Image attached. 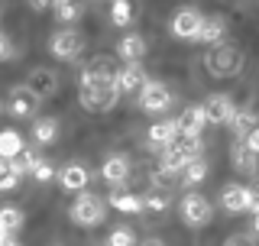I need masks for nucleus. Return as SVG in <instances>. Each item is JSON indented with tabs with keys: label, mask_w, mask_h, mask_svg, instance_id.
Here are the masks:
<instances>
[{
	"label": "nucleus",
	"mask_w": 259,
	"mask_h": 246,
	"mask_svg": "<svg viewBox=\"0 0 259 246\" xmlns=\"http://www.w3.org/2000/svg\"><path fill=\"white\" fill-rule=\"evenodd\" d=\"M133 243H136V236H133L130 227H117V230H110V236H107V246H133Z\"/></svg>",
	"instance_id": "cd10ccee"
},
{
	"label": "nucleus",
	"mask_w": 259,
	"mask_h": 246,
	"mask_svg": "<svg viewBox=\"0 0 259 246\" xmlns=\"http://www.w3.org/2000/svg\"><path fill=\"white\" fill-rule=\"evenodd\" d=\"M175 149L182 152V155H188V159H201V152H204V143H201V136L178 133V139H175Z\"/></svg>",
	"instance_id": "a878e982"
},
{
	"label": "nucleus",
	"mask_w": 259,
	"mask_h": 246,
	"mask_svg": "<svg viewBox=\"0 0 259 246\" xmlns=\"http://www.w3.org/2000/svg\"><path fill=\"white\" fill-rule=\"evenodd\" d=\"M224 32H227V23L221 20V16H210V20H204V26H201V43L207 46H221L224 43Z\"/></svg>",
	"instance_id": "412c9836"
},
{
	"label": "nucleus",
	"mask_w": 259,
	"mask_h": 246,
	"mask_svg": "<svg viewBox=\"0 0 259 246\" xmlns=\"http://www.w3.org/2000/svg\"><path fill=\"white\" fill-rule=\"evenodd\" d=\"M253 233L259 236V214H253Z\"/></svg>",
	"instance_id": "58836bf2"
},
{
	"label": "nucleus",
	"mask_w": 259,
	"mask_h": 246,
	"mask_svg": "<svg viewBox=\"0 0 259 246\" xmlns=\"http://www.w3.org/2000/svg\"><path fill=\"white\" fill-rule=\"evenodd\" d=\"M101 175H104V182H107V185L120 188L130 178V162L123 159V155H110V159L101 166Z\"/></svg>",
	"instance_id": "f8f14e48"
},
{
	"label": "nucleus",
	"mask_w": 259,
	"mask_h": 246,
	"mask_svg": "<svg viewBox=\"0 0 259 246\" xmlns=\"http://www.w3.org/2000/svg\"><path fill=\"white\" fill-rule=\"evenodd\" d=\"M0 246H20V240H13V236H4V240H0Z\"/></svg>",
	"instance_id": "e433bc0d"
},
{
	"label": "nucleus",
	"mask_w": 259,
	"mask_h": 246,
	"mask_svg": "<svg viewBox=\"0 0 259 246\" xmlns=\"http://www.w3.org/2000/svg\"><path fill=\"white\" fill-rule=\"evenodd\" d=\"M204 68L214 78H233V75H240V68H243V52L237 46L221 43L204 55Z\"/></svg>",
	"instance_id": "f03ea898"
},
{
	"label": "nucleus",
	"mask_w": 259,
	"mask_h": 246,
	"mask_svg": "<svg viewBox=\"0 0 259 246\" xmlns=\"http://www.w3.org/2000/svg\"><path fill=\"white\" fill-rule=\"evenodd\" d=\"M140 107L146 113H162L172 107V91H168L162 81H146L140 91Z\"/></svg>",
	"instance_id": "39448f33"
},
{
	"label": "nucleus",
	"mask_w": 259,
	"mask_h": 246,
	"mask_svg": "<svg viewBox=\"0 0 259 246\" xmlns=\"http://www.w3.org/2000/svg\"><path fill=\"white\" fill-rule=\"evenodd\" d=\"M23 227V211L20 208H0V230L7 236H13V230Z\"/></svg>",
	"instance_id": "bb28decb"
},
{
	"label": "nucleus",
	"mask_w": 259,
	"mask_h": 246,
	"mask_svg": "<svg viewBox=\"0 0 259 246\" xmlns=\"http://www.w3.org/2000/svg\"><path fill=\"white\" fill-rule=\"evenodd\" d=\"M107 204L117 208V211H123V214H140L143 211V201L136 198V194H126V191H113L107 198Z\"/></svg>",
	"instance_id": "5701e85b"
},
{
	"label": "nucleus",
	"mask_w": 259,
	"mask_h": 246,
	"mask_svg": "<svg viewBox=\"0 0 259 246\" xmlns=\"http://www.w3.org/2000/svg\"><path fill=\"white\" fill-rule=\"evenodd\" d=\"M143 246H165V243H162V240H156V236H149V240H146Z\"/></svg>",
	"instance_id": "4c0bfd02"
},
{
	"label": "nucleus",
	"mask_w": 259,
	"mask_h": 246,
	"mask_svg": "<svg viewBox=\"0 0 259 246\" xmlns=\"http://www.w3.org/2000/svg\"><path fill=\"white\" fill-rule=\"evenodd\" d=\"M230 162H233V169H240V172H249V175H253V172L259 169V155H253V152H249L243 139H233Z\"/></svg>",
	"instance_id": "4468645a"
},
{
	"label": "nucleus",
	"mask_w": 259,
	"mask_h": 246,
	"mask_svg": "<svg viewBox=\"0 0 259 246\" xmlns=\"http://www.w3.org/2000/svg\"><path fill=\"white\" fill-rule=\"evenodd\" d=\"M55 16H59L62 23H71L81 16V7L78 4H55Z\"/></svg>",
	"instance_id": "473e14b6"
},
{
	"label": "nucleus",
	"mask_w": 259,
	"mask_h": 246,
	"mask_svg": "<svg viewBox=\"0 0 259 246\" xmlns=\"http://www.w3.org/2000/svg\"><path fill=\"white\" fill-rule=\"evenodd\" d=\"M204 178H207V162H204V159H191L188 166L182 169V185H188V188L201 185Z\"/></svg>",
	"instance_id": "b1692460"
},
{
	"label": "nucleus",
	"mask_w": 259,
	"mask_h": 246,
	"mask_svg": "<svg viewBox=\"0 0 259 246\" xmlns=\"http://www.w3.org/2000/svg\"><path fill=\"white\" fill-rule=\"evenodd\" d=\"M249 211H253V214H259V185L249 188Z\"/></svg>",
	"instance_id": "c9c22d12"
},
{
	"label": "nucleus",
	"mask_w": 259,
	"mask_h": 246,
	"mask_svg": "<svg viewBox=\"0 0 259 246\" xmlns=\"http://www.w3.org/2000/svg\"><path fill=\"white\" fill-rule=\"evenodd\" d=\"M55 136H59V120L55 117H42V120L32 123V139L36 143L49 146V143H55Z\"/></svg>",
	"instance_id": "4be33fe9"
},
{
	"label": "nucleus",
	"mask_w": 259,
	"mask_h": 246,
	"mask_svg": "<svg viewBox=\"0 0 259 246\" xmlns=\"http://www.w3.org/2000/svg\"><path fill=\"white\" fill-rule=\"evenodd\" d=\"M110 16H113V26H126V23H130V16H133V10H130V4L117 0V4L110 7Z\"/></svg>",
	"instance_id": "7c9ffc66"
},
{
	"label": "nucleus",
	"mask_w": 259,
	"mask_h": 246,
	"mask_svg": "<svg viewBox=\"0 0 259 246\" xmlns=\"http://www.w3.org/2000/svg\"><path fill=\"white\" fill-rule=\"evenodd\" d=\"M81 46H84V39H81V32L75 29H59L52 36V43H49V49H52V55L55 59H75V55L81 52Z\"/></svg>",
	"instance_id": "423d86ee"
},
{
	"label": "nucleus",
	"mask_w": 259,
	"mask_h": 246,
	"mask_svg": "<svg viewBox=\"0 0 259 246\" xmlns=\"http://www.w3.org/2000/svg\"><path fill=\"white\" fill-rule=\"evenodd\" d=\"M4 59H13V46H10V39L0 32V62H4Z\"/></svg>",
	"instance_id": "f704fd0d"
},
{
	"label": "nucleus",
	"mask_w": 259,
	"mask_h": 246,
	"mask_svg": "<svg viewBox=\"0 0 259 246\" xmlns=\"http://www.w3.org/2000/svg\"><path fill=\"white\" fill-rule=\"evenodd\" d=\"M201 110H204V120L207 123L224 127V123H230V117H233V97L230 94H210L207 104Z\"/></svg>",
	"instance_id": "0eeeda50"
},
{
	"label": "nucleus",
	"mask_w": 259,
	"mask_h": 246,
	"mask_svg": "<svg viewBox=\"0 0 259 246\" xmlns=\"http://www.w3.org/2000/svg\"><path fill=\"white\" fill-rule=\"evenodd\" d=\"M36 182H52L55 178V169H52V162H46V159H39L36 166H32V172H29Z\"/></svg>",
	"instance_id": "2f4dec72"
},
{
	"label": "nucleus",
	"mask_w": 259,
	"mask_h": 246,
	"mask_svg": "<svg viewBox=\"0 0 259 246\" xmlns=\"http://www.w3.org/2000/svg\"><path fill=\"white\" fill-rule=\"evenodd\" d=\"M20 152H23V136L16 133V130H4V133H0V159L10 162Z\"/></svg>",
	"instance_id": "aec40b11"
},
{
	"label": "nucleus",
	"mask_w": 259,
	"mask_h": 246,
	"mask_svg": "<svg viewBox=\"0 0 259 246\" xmlns=\"http://www.w3.org/2000/svg\"><path fill=\"white\" fill-rule=\"evenodd\" d=\"M117 52H120V59H126V65L130 62H140L143 55H146V39L136 36V32H130V36H123L117 43Z\"/></svg>",
	"instance_id": "dca6fc26"
},
{
	"label": "nucleus",
	"mask_w": 259,
	"mask_h": 246,
	"mask_svg": "<svg viewBox=\"0 0 259 246\" xmlns=\"http://www.w3.org/2000/svg\"><path fill=\"white\" fill-rule=\"evenodd\" d=\"M201 26H204V16L198 10H178L175 20H172V32L178 39H198Z\"/></svg>",
	"instance_id": "1a4fd4ad"
},
{
	"label": "nucleus",
	"mask_w": 259,
	"mask_h": 246,
	"mask_svg": "<svg viewBox=\"0 0 259 246\" xmlns=\"http://www.w3.org/2000/svg\"><path fill=\"white\" fill-rule=\"evenodd\" d=\"M221 204H224V211H230V214L249 211V188L246 185H227L221 191Z\"/></svg>",
	"instance_id": "9d476101"
},
{
	"label": "nucleus",
	"mask_w": 259,
	"mask_h": 246,
	"mask_svg": "<svg viewBox=\"0 0 259 246\" xmlns=\"http://www.w3.org/2000/svg\"><path fill=\"white\" fill-rule=\"evenodd\" d=\"M243 143H246V149L253 152V155H259V127L253 130V133H249L246 139H243Z\"/></svg>",
	"instance_id": "72a5a7b5"
},
{
	"label": "nucleus",
	"mask_w": 259,
	"mask_h": 246,
	"mask_svg": "<svg viewBox=\"0 0 259 246\" xmlns=\"http://www.w3.org/2000/svg\"><path fill=\"white\" fill-rule=\"evenodd\" d=\"M188 162H191V159L178 152V149H175V143L162 149V172H165V175H168V172H178V175H182V169L188 166Z\"/></svg>",
	"instance_id": "393cba45"
},
{
	"label": "nucleus",
	"mask_w": 259,
	"mask_h": 246,
	"mask_svg": "<svg viewBox=\"0 0 259 246\" xmlns=\"http://www.w3.org/2000/svg\"><path fill=\"white\" fill-rule=\"evenodd\" d=\"M210 217H214V211H210V201L204 194L191 191L182 198V220L188 227H204V224H210Z\"/></svg>",
	"instance_id": "20e7f679"
},
{
	"label": "nucleus",
	"mask_w": 259,
	"mask_h": 246,
	"mask_svg": "<svg viewBox=\"0 0 259 246\" xmlns=\"http://www.w3.org/2000/svg\"><path fill=\"white\" fill-rule=\"evenodd\" d=\"M175 120H178V133H188V136H201V130L207 127L201 107H185L182 117H175Z\"/></svg>",
	"instance_id": "ddd939ff"
},
{
	"label": "nucleus",
	"mask_w": 259,
	"mask_h": 246,
	"mask_svg": "<svg viewBox=\"0 0 259 246\" xmlns=\"http://www.w3.org/2000/svg\"><path fill=\"white\" fill-rule=\"evenodd\" d=\"M256 127H259V123H256V113L253 110H233L230 130H233V136H237V139H246Z\"/></svg>",
	"instance_id": "6ab92c4d"
},
{
	"label": "nucleus",
	"mask_w": 259,
	"mask_h": 246,
	"mask_svg": "<svg viewBox=\"0 0 259 246\" xmlns=\"http://www.w3.org/2000/svg\"><path fill=\"white\" fill-rule=\"evenodd\" d=\"M227 246H246V243H240V240H233V243H227Z\"/></svg>",
	"instance_id": "ea45409f"
},
{
	"label": "nucleus",
	"mask_w": 259,
	"mask_h": 246,
	"mask_svg": "<svg viewBox=\"0 0 259 246\" xmlns=\"http://www.w3.org/2000/svg\"><path fill=\"white\" fill-rule=\"evenodd\" d=\"M16 185H20V175H13L10 162L0 159V191H10V188H16Z\"/></svg>",
	"instance_id": "c756f323"
},
{
	"label": "nucleus",
	"mask_w": 259,
	"mask_h": 246,
	"mask_svg": "<svg viewBox=\"0 0 259 246\" xmlns=\"http://www.w3.org/2000/svg\"><path fill=\"white\" fill-rule=\"evenodd\" d=\"M117 78H104V75H91L81 71V107L88 113H107L117 104Z\"/></svg>",
	"instance_id": "f257e3e1"
},
{
	"label": "nucleus",
	"mask_w": 259,
	"mask_h": 246,
	"mask_svg": "<svg viewBox=\"0 0 259 246\" xmlns=\"http://www.w3.org/2000/svg\"><path fill=\"white\" fill-rule=\"evenodd\" d=\"M178 139V120H162L156 127H149V143L152 146H172Z\"/></svg>",
	"instance_id": "a211bd4d"
},
{
	"label": "nucleus",
	"mask_w": 259,
	"mask_h": 246,
	"mask_svg": "<svg viewBox=\"0 0 259 246\" xmlns=\"http://www.w3.org/2000/svg\"><path fill=\"white\" fill-rule=\"evenodd\" d=\"M4 236H7V233H4V230H0V240H4Z\"/></svg>",
	"instance_id": "a19ab883"
},
{
	"label": "nucleus",
	"mask_w": 259,
	"mask_h": 246,
	"mask_svg": "<svg viewBox=\"0 0 259 246\" xmlns=\"http://www.w3.org/2000/svg\"><path fill=\"white\" fill-rule=\"evenodd\" d=\"M59 182H62L65 191H81V188L88 185V169L78 166V162H71V166H65L59 172Z\"/></svg>",
	"instance_id": "f3484780"
},
{
	"label": "nucleus",
	"mask_w": 259,
	"mask_h": 246,
	"mask_svg": "<svg viewBox=\"0 0 259 246\" xmlns=\"http://www.w3.org/2000/svg\"><path fill=\"white\" fill-rule=\"evenodd\" d=\"M55 88H59V81H55V75L52 71H46V68H36L29 75V91L42 101V97H49V94H55Z\"/></svg>",
	"instance_id": "2eb2a0df"
},
{
	"label": "nucleus",
	"mask_w": 259,
	"mask_h": 246,
	"mask_svg": "<svg viewBox=\"0 0 259 246\" xmlns=\"http://www.w3.org/2000/svg\"><path fill=\"white\" fill-rule=\"evenodd\" d=\"M146 68L140 62H130L123 65V68H117V91L120 94H133V91H143V85H146Z\"/></svg>",
	"instance_id": "6e6552de"
},
{
	"label": "nucleus",
	"mask_w": 259,
	"mask_h": 246,
	"mask_svg": "<svg viewBox=\"0 0 259 246\" xmlns=\"http://www.w3.org/2000/svg\"><path fill=\"white\" fill-rule=\"evenodd\" d=\"M68 217L75 220L78 227H97V224H104V217H107V201H104L101 194L81 191L75 198V204L68 208Z\"/></svg>",
	"instance_id": "7ed1b4c3"
},
{
	"label": "nucleus",
	"mask_w": 259,
	"mask_h": 246,
	"mask_svg": "<svg viewBox=\"0 0 259 246\" xmlns=\"http://www.w3.org/2000/svg\"><path fill=\"white\" fill-rule=\"evenodd\" d=\"M39 107V97L29 88H13L10 91V113L13 117H32Z\"/></svg>",
	"instance_id": "9b49d317"
},
{
	"label": "nucleus",
	"mask_w": 259,
	"mask_h": 246,
	"mask_svg": "<svg viewBox=\"0 0 259 246\" xmlns=\"http://www.w3.org/2000/svg\"><path fill=\"white\" fill-rule=\"evenodd\" d=\"M140 201H143V208H149V211H165L168 208V194L165 191H156V188H152L146 198H140Z\"/></svg>",
	"instance_id": "c85d7f7f"
}]
</instances>
